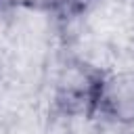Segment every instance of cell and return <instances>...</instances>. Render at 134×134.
Returning a JSON list of instances; mask_svg holds the SVG:
<instances>
[{"label": "cell", "mask_w": 134, "mask_h": 134, "mask_svg": "<svg viewBox=\"0 0 134 134\" xmlns=\"http://www.w3.org/2000/svg\"><path fill=\"white\" fill-rule=\"evenodd\" d=\"M96 103L103 107L105 115L121 124L134 121V71L119 69L100 75Z\"/></svg>", "instance_id": "6da1fadb"}]
</instances>
